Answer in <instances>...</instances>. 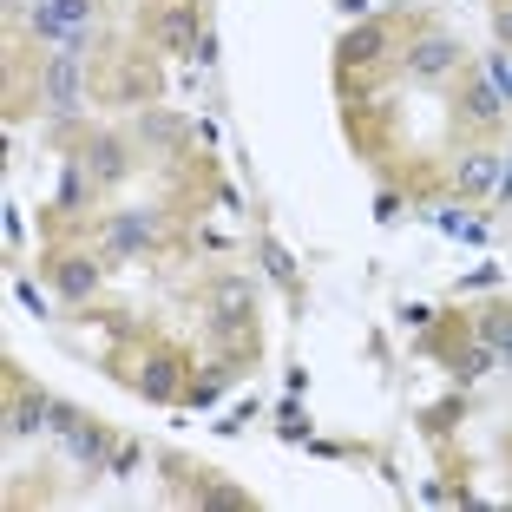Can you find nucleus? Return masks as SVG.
<instances>
[{
    "mask_svg": "<svg viewBox=\"0 0 512 512\" xmlns=\"http://www.w3.org/2000/svg\"><path fill=\"white\" fill-rule=\"evenodd\" d=\"M473 329H480V342L499 362H512V309H486V316H473Z\"/></svg>",
    "mask_w": 512,
    "mask_h": 512,
    "instance_id": "obj_14",
    "label": "nucleus"
},
{
    "mask_svg": "<svg viewBox=\"0 0 512 512\" xmlns=\"http://www.w3.org/2000/svg\"><path fill=\"white\" fill-rule=\"evenodd\" d=\"M86 158V171H92V184H119L125 178V145L112 132H92V145L79 151Z\"/></svg>",
    "mask_w": 512,
    "mask_h": 512,
    "instance_id": "obj_10",
    "label": "nucleus"
},
{
    "mask_svg": "<svg viewBox=\"0 0 512 512\" xmlns=\"http://www.w3.org/2000/svg\"><path fill=\"white\" fill-rule=\"evenodd\" d=\"M493 362H499L493 348H486V342H473V348H460V355H453V375H460V381H480Z\"/></svg>",
    "mask_w": 512,
    "mask_h": 512,
    "instance_id": "obj_17",
    "label": "nucleus"
},
{
    "mask_svg": "<svg viewBox=\"0 0 512 512\" xmlns=\"http://www.w3.org/2000/svg\"><path fill=\"white\" fill-rule=\"evenodd\" d=\"M467 119H473V125H499V119H506V106H499L493 86H473V92H467Z\"/></svg>",
    "mask_w": 512,
    "mask_h": 512,
    "instance_id": "obj_16",
    "label": "nucleus"
},
{
    "mask_svg": "<svg viewBox=\"0 0 512 512\" xmlns=\"http://www.w3.org/2000/svg\"><path fill=\"white\" fill-rule=\"evenodd\" d=\"M86 178H92L86 158H73V165H66V184H60V204H66V211H79V204H86Z\"/></svg>",
    "mask_w": 512,
    "mask_h": 512,
    "instance_id": "obj_18",
    "label": "nucleus"
},
{
    "mask_svg": "<svg viewBox=\"0 0 512 512\" xmlns=\"http://www.w3.org/2000/svg\"><path fill=\"white\" fill-rule=\"evenodd\" d=\"M204 506H250V499L230 493V486H204Z\"/></svg>",
    "mask_w": 512,
    "mask_h": 512,
    "instance_id": "obj_19",
    "label": "nucleus"
},
{
    "mask_svg": "<svg viewBox=\"0 0 512 512\" xmlns=\"http://www.w3.org/2000/svg\"><path fill=\"white\" fill-rule=\"evenodd\" d=\"M211 316H217V329H224L230 342H243V335H250V322H256V289H250V276H217V283H211Z\"/></svg>",
    "mask_w": 512,
    "mask_h": 512,
    "instance_id": "obj_1",
    "label": "nucleus"
},
{
    "mask_svg": "<svg viewBox=\"0 0 512 512\" xmlns=\"http://www.w3.org/2000/svg\"><path fill=\"white\" fill-rule=\"evenodd\" d=\"M499 165H506L499 151H467L460 171H453V184H460L467 197H480V191H493V184H499Z\"/></svg>",
    "mask_w": 512,
    "mask_h": 512,
    "instance_id": "obj_12",
    "label": "nucleus"
},
{
    "mask_svg": "<svg viewBox=\"0 0 512 512\" xmlns=\"http://www.w3.org/2000/svg\"><path fill=\"white\" fill-rule=\"evenodd\" d=\"M40 427H53V401L40 388H20L7 407V434H40Z\"/></svg>",
    "mask_w": 512,
    "mask_h": 512,
    "instance_id": "obj_11",
    "label": "nucleus"
},
{
    "mask_svg": "<svg viewBox=\"0 0 512 512\" xmlns=\"http://www.w3.org/2000/svg\"><path fill=\"white\" fill-rule=\"evenodd\" d=\"M138 138H145L151 151H184V145H191V125L171 119V112H158V106H145V112H138Z\"/></svg>",
    "mask_w": 512,
    "mask_h": 512,
    "instance_id": "obj_8",
    "label": "nucleus"
},
{
    "mask_svg": "<svg viewBox=\"0 0 512 512\" xmlns=\"http://www.w3.org/2000/svg\"><path fill=\"white\" fill-rule=\"evenodd\" d=\"M178 355H145V362H138V394H145V401H171V394H178Z\"/></svg>",
    "mask_w": 512,
    "mask_h": 512,
    "instance_id": "obj_9",
    "label": "nucleus"
},
{
    "mask_svg": "<svg viewBox=\"0 0 512 512\" xmlns=\"http://www.w3.org/2000/svg\"><path fill=\"white\" fill-rule=\"evenodd\" d=\"M401 66H407V79H447L453 66H460V40H453V33H421V40L401 53Z\"/></svg>",
    "mask_w": 512,
    "mask_h": 512,
    "instance_id": "obj_4",
    "label": "nucleus"
},
{
    "mask_svg": "<svg viewBox=\"0 0 512 512\" xmlns=\"http://www.w3.org/2000/svg\"><path fill=\"white\" fill-rule=\"evenodd\" d=\"M263 270H270V276H276L283 289H302V276H296V256H289V250H283L276 237H263Z\"/></svg>",
    "mask_w": 512,
    "mask_h": 512,
    "instance_id": "obj_15",
    "label": "nucleus"
},
{
    "mask_svg": "<svg viewBox=\"0 0 512 512\" xmlns=\"http://www.w3.org/2000/svg\"><path fill=\"white\" fill-rule=\"evenodd\" d=\"M335 53H342L348 73H362V66H375L381 53H388V27H381V20H362V27L342 33V46H335Z\"/></svg>",
    "mask_w": 512,
    "mask_h": 512,
    "instance_id": "obj_5",
    "label": "nucleus"
},
{
    "mask_svg": "<svg viewBox=\"0 0 512 512\" xmlns=\"http://www.w3.org/2000/svg\"><path fill=\"white\" fill-rule=\"evenodd\" d=\"M40 106L53 112V119H73V112L86 106V86H79V60L53 53V60L40 66Z\"/></svg>",
    "mask_w": 512,
    "mask_h": 512,
    "instance_id": "obj_2",
    "label": "nucleus"
},
{
    "mask_svg": "<svg viewBox=\"0 0 512 512\" xmlns=\"http://www.w3.org/2000/svg\"><path fill=\"white\" fill-rule=\"evenodd\" d=\"M151 237H158V217L151 211H119L106 224V256H132V250H145Z\"/></svg>",
    "mask_w": 512,
    "mask_h": 512,
    "instance_id": "obj_6",
    "label": "nucleus"
},
{
    "mask_svg": "<svg viewBox=\"0 0 512 512\" xmlns=\"http://www.w3.org/2000/svg\"><path fill=\"white\" fill-rule=\"evenodd\" d=\"M53 283H60L66 302H92V289H99V263H92V256H53Z\"/></svg>",
    "mask_w": 512,
    "mask_h": 512,
    "instance_id": "obj_7",
    "label": "nucleus"
},
{
    "mask_svg": "<svg viewBox=\"0 0 512 512\" xmlns=\"http://www.w3.org/2000/svg\"><path fill=\"white\" fill-rule=\"evenodd\" d=\"M230 375H237V362H211L204 375H191V388H184V401H191V407H211L217 394L230 388Z\"/></svg>",
    "mask_w": 512,
    "mask_h": 512,
    "instance_id": "obj_13",
    "label": "nucleus"
},
{
    "mask_svg": "<svg viewBox=\"0 0 512 512\" xmlns=\"http://www.w3.org/2000/svg\"><path fill=\"white\" fill-rule=\"evenodd\" d=\"M493 33H499V40L512 46V7H499V14H493Z\"/></svg>",
    "mask_w": 512,
    "mask_h": 512,
    "instance_id": "obj_21",
    "label": "nucleus"
},
{
    "mask_svg": "<svg viewBox=\"0 0 512 512\" xmlns=\"http://www.w3.org/2000/svg\"><path fill=\"white\" fill-rule=\"evenodd\" d=\"M112 473H119V480H125V473H138V447H119V453H112Z\"/></svg>",
    "mask_w": 512,
    "mask_h": 512,
    "instance_id": "obj_20",
    "label": "nucleus"
},
{
    "mask_svg": "<svg viewBox=\"0 0 512 512\" xmlns=\"http://www.w3.org/2000/svg\"><path fill=\"white\" fill-rule=\"evenodd\" d=\"M151 40H158V53H191V60H197V40H204L197 0H171L165 14L151 20Z\"/></svg>",
    "mask_w": 512,
    "mask_h": 512,
    "instance_id": "obj_3",
    "label": "nucleus"
}]
</instances>
